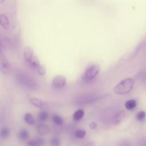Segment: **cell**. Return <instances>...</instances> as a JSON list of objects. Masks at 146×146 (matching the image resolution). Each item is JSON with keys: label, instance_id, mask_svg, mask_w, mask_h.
Here are the masks:
<instances>
[{"label": "cell", "instance_id": "8fae6325", "mask_svg": "<svg viewBox=\"0 0 146 146\" xmlns=\"http://www.w3.org/2000/svg\"><path fill=\"white\" fill-rule=\"evenodd\" d=\"M34 55V52L32 50V49L29 47H25L23 50V56L24 59L26 62H27L29 59L32 57V56Z\"/></svg>", "mask_w": 146, "mask_h": 146}, {"label": "cell", "instance_id": "ffe728a7", "mask_svg": "<svg viewBox=\"0 0 146 146\" xmlns=\"http://www.w3.org/2000/svg\"><path fill=\"white\" fill-rule=\"evenodd\" d=\"M145 112L143 111H141L140 112H139L137 114H136V119L138 121H143L145 117Z\"/></svg>", "mask_w": 146, "mask_h": 146}, {"label": "cell", "instance_id": "8992f818", "mask_svg": "<svg viewBox=\"0 0 146 146\" xmlns=\"http://www.w3.org/2000/svg\"><path fill=\"white\" fill-rule=\"evenodd\" d=\"M30 102L33 106L42 109L45 108L47 106V104L45 102L37 98H31Z\"/></svg>", "mask_w": 146, "mask_h": 146}, {"label": "cell", "instance_id": "7402d4cb", "mask_svg": "<svg viewBox=\"0 0 146 146\" xmlns=\"http://www.w3.org/2000/svg\"><path fill=\"white\" fill-rule=\"evenodd\" d=\"M35 140L37 146H43L45 143L44 139L42 137H37Z\"/></svg>", "mask_w": 146, "mask_h": 146}, {"label": "cell", "instance_id": "6da1fadb", "mask_svg": "<svg viewBox=\"0 0 146 146\" xmlns=\"http://www.w3.org/2000/svg\"><path fill=\"white\" fill-rule=\"evenodd\" d=\"M16 81L19 85L30 90H35L38 84L35 80L27 73L23 71L18 72L15 76Z\"/></svg>", "mask_w": 146, "mask_h": 146}, {"label": "cell", "instance_id": "cb8c5ba5", "mask_svg": "<svg viewBox=\"0 0 146 146\" xmlns=\"http://www.w3.org/2000/svg\"><path fill=\"white\" fill-rule=\"evenodd\" d=\"M26 146H37V145L35 140H30L27 142Z\"/></svg>", "mask_w": 146, "mask_h": 146}, {"label": "cell", "instance_id": "30bf717a", "mask_svg": "<svg viewBox=\"0 0 146 146\" xmlns=\"http://www.w3.org/2000/svg\"><path fill=\"white\" fill-rule=\"evenodd\" d=\"M37 132L41 135H46L50 132V128L44 124H40L37 127Z\"/></svg>", "mask_w": 146, "mask_h": 146}, {"label": "cell", "instance_id": "484cf974", "mask_svg": "<svg viewBox=\"0 0 146 146\" xmlns=\"http://www.w3.org/2000/svg\"><path fill=\"white\" fill-rule=\"evenodd\" d=\"M119 146H131L129 144L127 143L126 142H121L120 144H119Z\"/></svg>", "mask_w": 146, "mask_h": 146}, {"label": "cell", "instance_id": "277c9868", "mask_svg": "<svg viewBox=\"0 0 146 146\" xmlns=\"http://www.w3.org/2000/svg\"><path fill=\"white\" fill-rule=\"evenodd\" d=\"M99 68L97 65H92L89 66L85 71V76L88 79L95 77L99 73Z\"/></svg>", "mask_w": 146, "mask_h": 146}, {"label": "cell", "instance_id": "ac0fdd59", "mask_svg": "<svg viewBox=\"0 0 146 146\" xmlns=\"http://www.w3.org/2000/svg\"><path fill=\"white\" fill-rule=\"evenodd\" d=\"M86 131L82 129L76 130L75 133V136L78 139H83L86 136Z\"/></svg>", "mask_w": 146, "mask_h": 146}, {"label": "cell", "instance_id": "d6986e66", "mask_svg": "<svg viewBox=\"0 0 146 146\" xmlns=\"http://www.w3.org/2000/svg\"><path fill=\"white\" fill-rule=\"evenodd\" d=\"M38 117L40 121H44L45 120H46L48 117V114L47 112L46 111H42L39 113L38 115Z\"/></svg>", "mask_w": 146, "mask_h": 146}, {"label": "cell", "instance_id": "9c48e42d", "mask_svg": "<svg viewBox=\"0 0 146 146\" xmlns=\"http://www.w3.org/2000/svg\"><path fill=\"white\" fill-rule=\"evenodd\" d=\"M0 25L5 29H7L10 25V22L8 18L3 14H0Z\"/></svg>", "mask_w": 146, "mask_h": 146}, {"label": "cell", "instance_id": "603a6c76", "mask_svg": "<svg viewBox=\"0 0 146 146\" xmlns=\"http://www.w3.org/2000/svg\"><path fill=\"white\" fill-rule=\"evenodd\" d=\"M40 75H44L46 73V68H44V66L42 65H40L36 69Z\"/></svg>", "mask_w": 146, "mask_h": 146}, {"label": "cell", "instance_id": "5b68a950", "mask_svg": "<svg viewBox=\"0 0 146 146\" xmlns=\"http://www.w3.org/2000/svg\"><path fill=\"white\" fill-rule=\"evenodd\" d=\"M53 86L57 88H61L66 84V78L63 75H57L52 79Z\"/></svg>", "mask_w": 146, "mask_h": 146}, {"label": "cell", "instance_id": "5bb4252c", "mask_svg": "<svg viewBox=\"0 0 146 146\" xmlns=\"http://www.w3.org/2000/svg\"><path fill=\"white\" fill-rule=\"evenodd\" d=\"M84 114V113L83 110L82 109H79L74 112L73 115V118L75 120H76V121L80 120L83 117Z\"/></svg>", "mask_w": 146, "mask_h": 146}, {"label": "cell", "instance_id": "7a4b0ae2", "mask_svg": "<svg viewBox=\"0 0 146 146\" xmlns=\"http://www.w3.org/2000/svg\"><path fill=\"white\" fill-rule=\"evenodd\" d=\"M134 84V81L131 78L123 79L113 88V92L116 94L124 95L131 91Z\"/></svg>", "mask_w": 146, "mask_h": 146}, {"label": "cell", "instance_id": "4fadbf2b", "mask_svg": "<svg viewBox=\"0 0 146 146\" xmlns=\"http://www.w3.org/2000/svg\"><path fill=\"white\" fill-rule=\"evenodd\" d=\"M24 120L26 123L30 125H33L35 123V119L33 115L30 113H26L24 116Z\"/></svg>", "mask_w": 146, "mask_h": 146}, {"label": "cell", "instance_id": "ba28073f", "mask_svg": "<svg viewBox=\"0 0 146 146\" xmlns=\"http://www.w3.org/2000/svg\"><path fill=\"white\" fill-rule=\"evenodd\" d=\"M125 117V113L124 111H119L116 113L113 117L112 123L114 125L119 124Z\"/></svg>", "mask_w": 146, "mask_h": 146}, {"label": "cell", "instance_id": "4316f807", "mask_svg": "<svg viewBox=\"0 0 146 146\" xmlns=\"http://www.w3.org/2000/svg\"><path fill=\"white\" fill-rule=\"evenodd\" d=\"M141 146H146V140H144V141L141 143Z\"/></svg>", "mask_w": 146, "mask_h": 146}, {"label": "cell", "instance_id": "52a82bcc", "mask_svg": "<svg viewBox=\"0 0 146 146\" xmlns=\"http://www.w3.org/2000/svg\"><path fill=\"white\" fill-rule=\"evenodd\" d=\"M27 63L31 68L36 70L37 68L40 65L38 58L34 54L32 56V57L29 59V60Z\"/></svg>", "mask_w": 146, "mask_h": 146}, {"label": "cell", "instance_id": "2e32d148", "mask_svg": "<svg viewBox=\"0 0 146 146\" xmlns=\"http://www.w3.org/2000/svg\"><path fill=\"white\" fill-rule=\"evenodd\" d=\"M53 122L58 125H62L63 123V120L61 116L58 115H54L52 116Z\"/></svg>", "mask_w": 146, "mask_h": 146}, {"label": "cell", "instance_id": "d4e9b609", "mask_svg": "<svg viewBox=\"0 0 146 146\" xmlns=\"http://www.w3.org/2000/svg\"><path fill=\"white\" fill-rule=\"evenodd\" d=\"M89 127H90V128H91V129H95L96 127H97V124H96V123L95 122H92V123H91L90 124V125H89Z\"/></svg>", "mask_w": 146, "mask_h": 146}, {"label": "cell", "instance_id": "83f0119b", "mask_svg": "<svg viewBox=\"0 0 146 146\" xmlns=\"http://www.w3.org/2000/svg\"><path fill=\"white\" fill-rule=\"evenodd\" d=\"M0 50H1V37H0Z\"/></svg>", "mask_w": 146, "mask_h": 146}, {"label": "cell", "instance_id": "e0dca14e", "mask_svg": "<svg viewBox=\"0 0 146 146\" xmlns=\"http://www.w3.org/2000/svg\"><path fill=\"white\" fill-rule=\"evenodd\" d=\"M29 136V132L26 129H22L19 133V137L22 140H25L27 139Z\"/></svg>", "mask_w": 146, "mask_h": 146}, {"label": "cell", "instance_id": "f1b7e54d", "mask_svg": "<svg viewBox=\"0 0 146 146\" xmlns=\"http://www.w3.org/2000/svg\"><path fill=\"white\" fill-rule=\"evenodd\" d=\"M3 1H4V0H0V3H2Z\"/></svg>", "mask_w": 146, "mask_h": 146}, {"label": "cell", "instance_id": "7c38bea8", "mask_svg": "<svg viewBox=\"0 0 146 146\" xmlns=\"http://www.w3.org/2000/svg\"><path fill=\"white\" fill-rule=\"evenodd\" d=\"M136 104H137V103L135 100L131 99L125 102V107L128 110H132L136 107Z\"/></svg>", "mask_w": 146, "mask_h": 146}, {"label": "cell", "instance_id": "44dd1931", "mask_svg": "<svg viewBox=\"0 0 146 146\" xmlns=\"http://www.w3.org/2000/svg\"><path fill=\"white\" fill-rule=\"evenodd\" d=\"M50 144L52 146H59L60 144V141L58 138L54 137L51 140Z\"/></svg>", "mask_w": 146, "mask_h": 146}, {"label": "cell", "instance_id": "3957f363", "mask_svg": "<svg viewBox=\"0 0 146 146\" xmlns=\"http://www.w3.org/2000/svg\"><path fill=\"white\" fill-rule=\"evenodd\" d=\"M11 71V66L4 53L0 50V72L3 74L8 75Z\"/></svg>", "mask_w": 146, "mask_h": 146}, {"label": "cell", "instance_id": "9a60e30c", "mask_svg": "<svg viewBox=\"0 0 146 146\" xmlns=\"http://www.w3.org/2000/svg\"><path fill=\"white\" fill-rule=\"evenodd\" d=\"M10 134V129L6 127H3L0 129V137L6 138Z\"/></svg>", "mask_w": 146, "mask_h": 146}]
</instances>
